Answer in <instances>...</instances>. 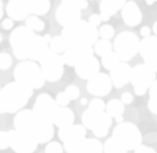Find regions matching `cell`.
I'll use <instances>...</instances> for the list:
<instances>
[{
  "instance_id": "25",
  "label": "cell",
  "mask_w": 157,
  "mask_h": 153,
  "mask_svg": "<svg viewBox=\"0 0 157 153\" xmlns=\"http://www.w3.org/2000/svg\"><path fill=\"white\" fill-rule=\"evenodd\" d=\"M111 125H112V118L106 111L103 112L98 124L95 125V127L92 130L93 134L97 137H98V139L105 137L108 134L109 128L111 127Z\"/></svg>"
},
{
  "instance_id": "41",
  "label": "cell",
  "mask_w": 157,
  "mask_h": 153,
  "mask_svg": "<svg viewBox=\"0 0 157 153\" xmlns=\"http://www.w3.org/2000/svg\"><path fill=\"white\" fill-rule=\"evenodd\" d=\"M55 100H56V102H57L58 105H59V107H67L68 104L70 103L69 98H68L67 94L65 93L64 91L58 93Z\"/></svg>"
},
{
  "instance_id": "50",
  "label": "cell",
  "mask_w": 157,
  "mask_h": 153,
  "mask_svg": "<svg viewBox=\"0 0 157 153\" xmlns=\"http://www.w3.org/2000/svg\"><path fill=\"white\" fill-rule=\"evenodd\" d=\"M152 30H153V33H154V35L157 37V21L154 22V24H153V27H152Z\"/></svg>"
},
{
  "instance_id": "34",
  "label": "cell",
  "mask_w": 157,
  "mask_h": 153,
  "mask_svg": "<svg viewBox=\"0 0 157 153\" xmlns=\"http://www.w3.org/2000/svg\"><path fill=\"white\" fill-rule=\"evenodd\" d=\"M149 93H150V100L148 102V108L152 113L157 114V79L149 89Z\"/></svg>"
},
{
  "instance_id": "23",
  "label": "cell",
  "mask_w": 157,
  "mask_h": 153,
  "mask_svg": "<svg viewBox=\"0 0 157 153\" xmlns=\"http://www.w3.org/2000/svg\"><path fill=\"white\" fill-rule=\"evenodd\" d=\"M127 0H101L100 11L101 14L106 15L108 17H112L121 11L126 4Z\"/></svg>"
},
{
  "instance_id": "17",
  "label": "cell",
  "mask_w": 157,
  "mask_h": 153,
  "mask_svg": "<svg viewBox=\"0 0 157 153\" xmlns=\"http://www.w3.org/2000/svg\"><path fill=\"white\" fill-rule=\"evenodd\" d=\"M81 16H82L81 10L67 4L61 3L56 10V20L63 27L69 26L75 22L81 20Z\"/></svg>"
},
{
  "instance_id": "46",
  "label": "cell",
  "mask_w": 157,
  "mask_h": 153,
  "mask_svg": "<svg viewBox=\"0 0 157 153\" xmlns=\"http://www.w3.org/2000/svg\"><path fill=\"white\" fill-rule=\"evenodd\" d=\"M2 29H4L6 30H10L14 27V20H12L11 18H6V19L2 21L1 23Z\"/></svg>"
},
{
  "instance_id": "56",
  "label": "cell",
  "mask_w": 157,
  "mask_h": 153,
  "mask_svg": "<svg viewBox=\"0 0 157 153\" xmlns=\"http://www.w3.org/2000/svg\"><path fill=\"white\" fill-rule=\"evenodd\" d=\"M1 89H2V88H1V86H0V92H1Z\"/></svg>"
},
{
  "instance_id": "6",
  "label": "cell",
  "mask_w": 157,
  "mask_h": 153,
  "mask_svg": "<svg viewBox=\"0 0 157 153\" xmlns=\"http://www.w3.org/2000/svg\"><path fill=\"white\" fill-rule=\"evenodd\" d=\"M140 40L132 32H121L115 37L113 42L114 53L121 62L132 60L139 52Z\"/></svg>"
},
{
  "instance_id": "47",
  "label": "cell",
  "mask_w": 157,
  "mask_h": 153,
  "mask_svg": "<svg viewBox=\"0 0 157 153\" xmlns=\"http://www.w3.org/2000/svg\"><path fill=\"white\" fill-rule=\"evenodd\" d=\"M140 35L143 36L144 38L151 36V29L149 26H143L140 29Z\"/></svg>"
},
{
  "instance_id": "5",
  "label": "cell",
  "mask_w": 157,
  "mask_h": 153,
  "mask_svg": "<svg viewBox=\"0 0 157 153\" xmlns=\"http://www.w3.org/2000/svg\"><path fill=\"white\" fill-rule=\"evenodd\" d=\"M37 34L29 29V27L18 26L10 35V44H11L14 57L18 60L24 61L29 59V52L35 36Z\"/></svg>"
},
{
  "instance_id": "2",
  "label": "cell",
  "mask_w": 157,
  "mask_h": 153,
  "mask_svg": "<svg viewBox=\"0 0 157 153\" xmlns=\"http://www.w3.org/2000/svg\"><path fill=\"white\" fill-rule=\"evenodd\" d=\"M34 89L29 86L22 85L18 82L7 83L0 92V98L2 100L6 110L9 113H14L22 110L27 102L32 98Z\"/></svg>"
},
{
  "instance_id": "21",
  "label": "cell",
  "mask_w": 157,
  "mask_h": 153,
  "mask_svg": "<svg viewBox=\"0 0 157 153\" xmlns=\"http://www.w3.org/2000/svg\"><path fill=\"white\" fill-rule=\"evenodd\" d=\"M49 49V44L40 35H36L33 40L29 52V59L32 61H39L47 50Z\"/></svg>"
},
{
  "instance_id": "11",
  "label": "cell",
  "mask_w": 157,
  "mask_h": 153,
  "mask_svg": "<svg viewBox=\"0 0 157 153\" xmlns=\"http://www.w3.org/2000/svg\"><path fill=\"white\" fill-rule=\"evenodd\" d=\"M59 108V105L52 96L48 93H40L35 101L32 110L45 121L54 123L55 116Z\"/></svg>"
},
{
  "instance_id": "51",
  "label": "cell",
  "mask_w": 157,
  "mask_h": 153,
  "mask_svg": "<svg viewBox=\"0 0 157 153\" xmlns=\"http://www.w3.org/2000/svg\"><path fill=\"white\" fill-rule=\"evenodd\" d=\"M43 38H44L45 41H46V42L49 44V42H50V40H52V36H50V35L47 34V35H44V36H43Z\"/></svg>"
},
{
  "instance_id": "30",
  "label": "cell",
  "mask_w": 157,
  "mask_h": 153,
  "mask_svg": "<svg viewBox=\"0 0 157 153\" xmlns=\"http://www.w3.org/2000/svg\"><path fill=\"white\" fill-rule=\"evenodd\" d=\"M25 26L29 27V29H32L33 32H43L45 29V23L43 20L40 19L38 16L35 15H30L25 19Z\"/></svg>"
},
{
  "instance_id": "35",
  "label": "cell",
  "mask_w": 157,
  "mask_h": 153,
  "mask_svg": "<svg viewBox=\"0 0 157 153\" xmlns=\"http://www.w3.org/2000/svg\"><path fill=\"white\" fill-rule=\"evenodd\" d=\"M115 30L113 29L112 25L110 24H104L98 29V36L104 40H110L114 37Z\"/></svg>"
},
{
  "instance_id": "31",
  "label": "cell",
  "mask_w": 157,
  "mask_h": 153,
  "mask_svg": "<svg viewBox=\"0 0 157 153\" xmlns=\"http://www.w3.org/2000/svg\"><path fill=\"white\" fill-rule=\"evenodd\" d=\"M67 42L65 41V39L62 36H55L52 38L49 42V49H52V52L57 53H62L67 49Z\"/></svg>"
},
{
  "instance_id": "52",
  "label": "cell",
  "mask_w": 157,
  "mask_h": 153,
  "mask_svg": "<svg viewBox=\"0 0 157 153\" xmlns=\"http://www.w3.org/2000/svg\"><path fill=\"white\" fill-rule=\"evenodd\" d=\"M115 121H116V123H117V124L123 123V122H124V118H123V116H118V118H116V119H115Z\"/></svg>"
},
{
  "instance_id": "4",
  "label": "cell",
  "mask_w": 157,
  "mask_h": 153,
  "mask_svg": "<svg viewBox=\"0 0 157 153\" xmlns=\"http://www.w3.org/2000/svg\"><path fill=\"white\" fill-rule=\"evenodd\" d=\"M15 81L33 89H40L44 86L45 79L42 75L41 67L35 61L24 60L15 67Z\"/></svg>"
},
{
  "instance_id": "3",
  "label": "cell",
  "mask_w": 157,
  "mask_h": 153,
  "mask_svg": "<svg viewBox=\"0 0 157 153\" xmlns=\"http://www.w3.org/2000/svg\"><path fill=\"white\" fill-rule=\"evenodd\" d=\"M61 36L68 45H88L92 46L98 40V30L88 21L78 20L69 26L64 27Z\"/></svg>"
},
{
  "instance_id": "48",
  "label": "cell",
  "mask_w": 157,
  "mask_h": 153,
  "mask_svg": "<svg viewBox=\"0 0 157 153\" xmlns=\"http://www.w3.org/2000/svg\"><path fill=\"white\" fill-rule=\"evenodd\" d=\"M6 107H4L3 103H2L1 98H0V114H2V113H6Z\"/></svg>"
},
{
  "instance_id": "14",
  "label": "cell",
  "mask_w": 157,
  "mask_h": 153,
  "mask_svg": "<svg viewBox=\"0 0 157 153\" xmlns=\"http://www.w3.org/2000/svg\"><path fill=\"white\" fill-rule=\"evenodd\" d=\"M10 147L16 153H33L37 149L38 143L25 134L13 129L9 131Z\"/></svg>"
},
{
  "instance_id": "10",
  "label": "cell",
  "mask_w": 157,
  "mask_h": 153,
  "mask_svg": "<svg viewBox=\"0 0 157 153\" xmlns=\"http://www.w3.org/2000/svg\"><path fill=\"white\" fill-rule=\"evenodd\" d=\"M60 141L63 142V148L67 153H75L84 139H86V128L83 125H70L60 128L58 131Z\"/></svg>"
},
{
  "instance_id": "1",
  "label": "cell",
  "mask_w": 157,
  "mask_h": 153,
  "mask_svg": "<svg viewBox=\"0 0 157 153\" xmlns=\"http://www.w3.org/2000/svg\"><path fill=\"white\" fill-rule=\"evenodd\" d=\"M14 127L38 144L49 143L55 134L54 124L37 116L30 109H22L14 118Z\"/></svg>"
},
{
  "instance_id": "45",
  "label": "cell",
  "mask_w": 157,
  "mask_h": 153,
  "mask_svg": "<svg viewBox=\"0 0 157 153\" xmlns=\"http://www.w3.org/2000/svg\"><path fill=\"white\" fill-rule=\"evenodd\" d=\"M134 153H157V152L153 149V148L140 145L138 148H136V149L134 150Z\"/></svg>"
},
{
  "instance_id": "36",
  "label": "cell",
  "mask_w": 157,
  "mask_h": 153,
  "mask_svg": "<svg viewBox=\"0 0 157 153\" xmlns=\"http://www.w3.org/2000/svg\"><path fill=\"white\" fill-rule=\"evenodd\" d=\"M13 64V58L7 53H0V69L6 70L11 68Z\"/></svg>"
},
{
  "instance_id": "49",
  "label": "cell",
  "mask_w": 157,
  "mask_h": 153,
  "mask_svg": "<svg viewBox=\"0 0 157 153\" xmlns=\"http://www.w3.org/2000/svg\"><path fill=\"white\" fill-rule=\"evenodd\" d=\"M3 17V3H2V0H0V20Z\"/></svg>"
},
{
  "instance_id": "16",
  "label": "cell",
  "mask_w": 157,
  "mask_h": 153,
  "mask_svg": "<svg viewBox=\"0 0 157 153\" xmlns=\"http://www.w3.org/2000/svg\"><path fill=\"white\" fill-rule=\"evenodd\" d=\"M32 0H10L6 4V14L14 21H22L32 15Z\"/></svg>"
},
{
  "instance_id": "24",
  "label": "cell",
  "mask_w": 157,
  "mask_h": 153,
  "mask_svg": "<svg viewBox=\"0 0 157 153\" xmlns=\"http://www.w3.org/2000/svg\"><path fill=\"white\" fill-rule=\"evenodd\" d=\"M75 153H104L103 144L98 139H84Z\"/></svg>"
},
{
  "instance_id": "13",
  "label": "cell",
  "mask_w": 157,
  "mask_h": 153,
  "mask_svg": "<svg viewBox=\"0 0 157 153\" xmlns=\"http://www.w3.org/2000/svg\"><path fill=\"white\" fill-rule=\"evenodd\" d=\"M112 86L110 76L104 73H98L88 80L86 89L91 96L102 98L110 93V91L112 90Z\"/></svg>"
},
{
  "instance_id": "18",
  "label": "cell",
  "mask_w": 157,
  "mask_h": 153,
  "mask_svg": "<svg viewBox=\"0 0 157 153\" xmlns=\"http://www.w3.org/2000/svg\"><path fill=\"white\" fill-rule=\"evenodd\" d=\"M131 71H132L131 66L129 65L128 63L121 62V61L113 69L110 70L109 76H110V79H111L112 85L117 89L123 88L126 84H128L130 82Z\"/></svg>"
},
{
  "instance_id": "40",
  "label": "cell",
  "mask_w": 157,
  "mask_h": 153,
  "mask_svg": "<svg viewBox=\"0 0 157 153\" xmlns=\"http://www.w3.org/2000/svg\"><path fill=\"white\" fill-rule=\"evenodd\" d=\"M64 92L67 94V96L69 98L70 101H75L78 100V96H80V89H78V86L75 85H69L65 88Z\"/></svg>"
},
{
  "instance_id": "29",
  "label": "cell",
  "mask_w": 157,
  "mask_h": 153,
  "mask_svg": "<svg viewBox=\"0 0 157 153\" xmlns=\"http://www.w3.org/2000/svg\"><path fill=\"white\" fill-rule=\"evenodd\" d=\"M103 151L104 153H128V150L112 136L109 137L103 145Z\"/></svg>"
},
{
  "instance_id": "55",
  "label": "cell",
  "mask_w": 157,
  "mask_h": 153,
  "mask_svg": "<svg viewBox=\"0 0 157 153\" xmlns=\"http://www.w3.org/2000/svg\"><path fill=\"white\" fill-rule=\"evenodd\" d=\"M2 41V35H1V33H0V43H1Z\"/></svg>"
},
{
  "instance_id": "44",
  "label": "cell",
  "mask_w": 157,
  "mask_h": 153,
  "mask_svg": "<svg viewBox=\"0 0 157 153\" xmlns=\"http://www.w3.org/2000/svg\"><path fill=\"white\" fill-rule=\"evenodd\" d=\"M121 101L123 102L124 105H129L133 102V94L131 92H125L121 94Z\"/></svg>"
},
{
  "instance_id": "8",
  "label": "cell",
  "mask_w": 157,
  "mask_h": 153,
  "mask_svg": "<svg viewBox=\"0 0 157 153\" xmlns=\"http://www.w3.org/2000/svg\"><path fill=\"white\" fill-rule=\"evenodd\" d=\"M112 137L118 141L128 151L138 148L143 143V134L136 125L130 122L117 124L113 129Z\"/></svg>"
},
{
  "instance_id": "15",
  "label": "cell",
  "mask_w": 157,
  "mask_h": 153,
  "mask_svg": "<svg viewBox=\"0 0 157 153\" xmlns=\"http://www.w3.org/2000/svg\"><path fill=\"white\" fill-rule=\"evenodd\" d=\"M139 53L143 57L145 64L157 73V37L156 36H149L140 41Z\"/></svg>"
},
{
  "instance_id": "54",
  "label": "cell",
  "mask_w": 157,
  "mask_h": 153,
  "mask_svg": "<svg viewBox=\"0 0 157 153\" xmlns=\"http://www.w3.org/2000/svg\"><path fill=\"white\" fill-rule=\"evenodd\" d=\"M145 1L147 2V3H148V4H149V6H151V4L155 3V2L157 1V0H145Z\"/></svg>"
},
{
  "instance_id": "38",
  "label": "cell",
  "mask_w": 157,
  "mask_h": 153,
  "mask_svg": "<svg viewBox=\"0 0 157 153\" xmlns=\"http://www.w3.org/2000/svg\"><path fill=\"white\" fill-rule=\"evenodd\" d=\"M61 3L63 4H67V6H70L72 7H75V9L78 10H85L88 7V2L87 0H61Z\"/></svg>"
},
{
  "instance_id": "33",
  "label": "cell",
  "mask_w": 157,
  "mask_h": 153,
  "mask_svg": "<svg viewBox=\"0 0 157 153\" xmlns=\"http://www.w3.org/2000/svg\"><path fill=\"white\" fill-rule=\"evenodd\" d=\"M121 62V59L114 52H110L106 56L102 57V65L105 69L111 70Z\"/></svg>"
},
{
  "instance_id": "32",
  "label": "cell",
  "mask_w": 157,
  "mask_h": 153,
  "mask_svg": "<svg viewBox=\"0 0 157 153\" xmlns=\"http://www.w3.org/2000/svg\"><path fill=\"white\" fill-rule=\"evenodd\" d=\"M112 48H113V45L111 44V42L109 41V40L101 39V40H98L97 43L94 44L93 50H94V53H97L98 56L104 57V56H106L107 53L112 52Z\"/></svg>"
},
{
  "instance_id": "7",
  "label": "cell",
  "mask_w": 157,
  "mask_h": 153,
  "mask_svg": "<svg viewBox=\"0 0 157 153\" xmlns=\"http://www.w3.org/2000/svg\"><path fill=\"white\" fill-rule=\"evenodd\" d=\"M39 63L45 81L57 82L64 75V58L52 49H48L42 56Z\"/></svg>"
},
{
  "instance_id": "12",
  "label": "cell",
  "mask_w": 157,
  "mask_h": 153,
  "mask_svg": "<svg viewBox=\"0 0 157 153\" xmlns=\"http://www.w3.org/2000/svg\"><path fill=\"white\" fill-rule=\"evenodd\" d=\"M93 47L88 45H68L67 49L64 52L65 65L70 67H75L78 64L83 62L84 60L93 56Z\"/></svg>"
},
{
  "instance_id": "26",
  "label": "cell",
  "mask_w": 157,
  "mask_h": 153,
  "mask_svg": "<svg viewBox=\"0 0 157 153\" xmlns=\"http://www.w3.org/2000/svg\"><path fill=\"white\" fill-rule=\"evenodd\" d=\"M102 113L103 112L93 111L89 108L86 109L82 114V125L86 129H89L92 131L93 128L95 127V125L98 124V120H100L101 116H102Z\"/></svg>"
},
{
  "instance_id": "20",
  "label": "cell",
  "mask_w": 157,
  "mask_h": 153,
  "mask_svg": "<svg viewBox=\"0 0 157 153\" xmlns=\"http://www.w3.org/2000/svg\"><path fill=\"white\" fill-rule=\"evenodd\" d=\"M100 61L98 60V58L92 56V57L81 62L80 64H78L75 67V70L78 78L83 79V80H89V79L94 76L97 73H100Z\"/></svg>"
},
{
  "instance_id": "9",
  "label": "cell",
  "mask_w": 157,
  "mask_h": 153,
  "mask_svg": "<svg viewBox=\"0 0 157 153\" xmlns=\"http://www.w3.org/2000/svg\"><path fill=\"white\" fill-rule=\"evenodd\" d=\"M155 80L156 73L145 63L137 64L132 68L130 83L132 84L136 96H140L146 94Z\"/></svg>"
},
{
  "instance_id": "42",
  "label": "cell",
  "mask_w": 157,
  "mask_h": 153,
  "mask_svg": "<svg viewBox=\"0 0 157 153\" xmlns=\"http://www.w3.org/2000/svg\"><path fill=\"white\" fill-rule=\"evenodd\" d=\"M10 147L9 131H0V150H6Z\"/></svg>"
},
{
  "instance_id": "53",
  "label": "cell",
  "mask_w": 157,
  "mask_h": 153,
  "mask_svg": "<svg viewBox=\"0 0 157 153\" xmlns=\"http://www.w3.org/2000/svg\"><path fill=\"white\" fill-rule=\"evenodd\" d=\"M80 102H81V105H86V104L88 103V101H87V99H86V98H82Z\"/></svg>"
},
{
  "instance_id": "28",
  "label": "cell",
  "mask_w": 157,
  "mask_h": 153,
  "mask_svg": "<svg viewBox=\"0 0 157 153\" xmlns=\"http://www.w3.org/2000/svg\"><path fill=\"white\" fill-rule=\"evenodd\" d=\"M52 3L50 0H32L30 1V9L32 15L35 16H43L49 12Z\"/></svg>"
},
{
  "instance_id": "19",
  "label": "cell",
  "mask_w": 157,
  "mask_h": 153,
  "mask_svg": "<svg viewBox=\"0 0 157 153\" xmlns=\"http://www.w3.org/2000/svg\"><path fill=\"white\" fill-rule=\"evenodd\" d=\"M121 18L128 26H137L143 21V13L138 4L134 1H127L121 9Z\"/></svg>"
},
{
  "instance_id": "27",
  "label": "cell",
  "mask_w": 157,
  "mask_h": 153,
  "mask_svg": "<svg viewBox=\"0 0 157 153\" xmlns=\"http://www.w3.org/2000/svg\"><path fill=\"white\" fill-rule=\"evenodd\" d=\"M105 111L107 112L111 118H118L121 116L125 112V105L123 104V102L117 99H112L106 104V109Z\"/></svg>"
},
{
  "instance_id": "39",
  "label": "cell",
  "mask_w": 157,
  "mask_h": 153,
  "mask_svg": "<svg viewBox=\"0 0 157 153\" xmlns=\"http://www.w3.org/2000/svg\"><path fill=\"white\" fill-rule=\"evenodd\" d=\"M64 148L59 142H49L45 146V153H63Z\"/></svg>"
},
{
  "instance_id": "37",
  "label": "cell",
  "mask_w": 157,
  "mask_h": 153,
  "mask_svg": "<svg viewBox=\"0 0 157 153\" xmlns=\"http://www.w3.org/2000/svg\"><path fill=\"white\" fill-rule=\"evenodd\" d=\"M88 108L97 112H104L106 109V104L100 98H95L89 102V107Z\"/></svg>"
},
{
  "instance_id": "22",
  "label": "cell",
  "mask_w": 157,
  "mask_h": 153,
  "mask_svg": "<svg viewBox=\"0 0 157 153\" xmlns=\"http://www.w3.org/2000/svg\"><path fill=\"white\" fill-rule=\"evenodd\" d=\"M73 122H75V113L71 109L68 107H60L52 124L60 129L73 125Z\"/></svg>"
},
{
  "instance_id": "43",
  "label": "cell",
  "mask_w": 157,
  "mask_h": 153,
  "mask_svg": "<svg viewBox=\"0 0 157 153\" xmlns=\"http://www.w3.org/2000/svg\"><path fill=\"white\" fill-rule=\"evenodd\" d=\"M89 23L94 27H98V25H101V22H102V19H101L100 15L98 14H92L89 17Z\"/></svg>"
}]
</instances>
